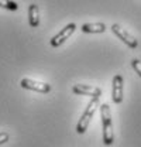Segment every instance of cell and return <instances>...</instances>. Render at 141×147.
I'll return each instance as SVG.
<instances>
[{
	"label": "cell",
	"mask_w": 141,
	"mask_h": 147,
	"mask_svg": "<svg viewBox=\"0 0 141 147\" xmlns=\"http://www.w3.org/2000/svg\"><path fill=\"white\" fill-rule=\"evenodd\" d=\"M100 117H102V127H103V143L106 146H110L114 143V134H113L111 113L107 103H103L100 106Z\"/></svg>",
	"instance_id": "cell-1"
},
{
	"label": "cell",
	"mask_w": 141,
	"mask_h": 147,
	"mask_svg": "<svg viewBox=\"0 0 141 147\" xmlns=\"http://www.w3.org/2000/svg\"><path fill=\"white\" fill-rule=\"evenodd\" d=\"M97 106H99V98H92L90 100H89L88 106H86V109L85 112L82 113V116H81V119L78 120V125H76V131L79 133V134H83L89 127V123H90V120L93 119V115H95V112L97 109Z\"/></svg>",
	"instance_id": "cell-2"
},
{
	"label": "cell",
	"mask_w": 141,
	"mask_h": 147,
	"mask_svg": "<svg viewBox=\"0 0 141 147\" xmlns=\"http://www.w3.org/2000/svg\"><path fill=\"white\" fill-rule=\"evenodd\" d=\"M111 31L119 37V40H122L128 48H133V50H134V48H137L138 41L136 40V37H133L128 31H126L123 27H120L119 24H113V26H111Z\"/></svg>",
	"instance_id": "cell-3"
},
{
	"label": "cell",
	"mask_w": 141,
	"mask_h": 147,
	"mask_svg": "<svg viewBox=\"0 0 141 147\" xmlns=\"http://www.w3.org/2000/svg\"><path fill=\"white\" fill-rule=\"evenodd\" d=\"M75 30H76V24H75V23H69V24L65 26L56 36H54L52 38H51V41H50L51 45H52V47H59V45H62V44L75 33Z\"/></svg>",
	"instance_id": "cell-4"
},
{
	"label": "cell",
	"mask_w": 141,
	"mask_h": 147,
	"mask_svg": "<svg viewBox=\"0 0 141 147\" xmlns=\"http://www.w3.org/2000/svg\"><path fill=\"white\" fill-rule=\"evenodd\" d=\"M123 76L120 74H116L113 76V84H111V99L116 105H120L123 102Z\"/></svg>",
	"instance_id": "cell-5"
},
{
	"label": "cell",
	"mask_w": 141,
	"mask_h": 147,
	"mask_svg": "<svg viewBox=\"0 0 141 147\" xmlns=\"http://www.w3.org/2000/svg\"><path fill=\"white\" fill-rule=\"evenodd\" d=\"M20 85H21V88H24V89H30V91L40 92V93H48V92L51 91V85H48V84H45V82H40V81L30 79V78L21 79Z\"/></svg>",
	"instance_id": "cell-6"
},
{
	"label": "cell",
	"mask_w": 141,
	"mask_h": 147,
	"mask_svg": "<svg viewBox=\"0 0 141 147\" xmlns=\"http://www.w3.org/2000/svg\"><path fill=\"white\" fill-rule=\"evenodd\" d=\"M72 92L76 95H86L92 98H100L102 96V89L97 86H90V85H83V84H76L73 85Z\"/></svg>",
	"instance_id": "cell-7"
},
{
	"label": "cell",
	"mask_w": 141,
	"mask_h": 147,
	"mask_svg": "<svg viewBox=\"0 0 141 147\" xmlns=\"http://www.w3.org/2000/svg\"><path fill=\"white\" fill-rule=\"evenodd\" d=\"M106 24L103 23H86L81 27V30L83 33H89V34H100L106 31Z\"/></svg>",
	"instance_id": "cell-8"
},
{
	"label": "cell",
	"mask_w": 141,
	"mask_h": 147,
	"mask_svg": "<svg viewBox=\"0 0 141 147\" xmlns=\"http://www.w3.org/2000/svg\"><path fill=\"white\" fill-rule=\"evenodd\" d=\"M28 24L33 28L40 26V10L37 4H30L28 7Z\"/></svg>",
	"instance_id": "cell-9"
},
{
	"label": "cell",
	"mask_w": 141,
	"mask_h": 147,
	"mask_svg": "<svg viewBox=\"0 0 141 147\" xmlns=\"http://www.w3.org/2000/svg\"><path fill=\"white\" fill-rule=\"evenodd\" d=\"M0 7L1 9H6V10H11V11H16L18 9V4L13 0H0Z\"/></svg>",
	"instance_id": "cell-10"
},
{
	"label": "cell",
	"mask_w": 141,
	"mask_h": 147,
	"mask_svg": "<svg viewBox=\"0 0 141 147\" xmlns=\"http://www.w3.org/2000/svg\"><path fill=\"white\" fill-rule=\"evenodd\" d=\"M131 67H133V69L136 71V74L141 76V61L140 59H137V58H134L133 61H131Z\"/></svg>",
	"instance_id": "cell-11"
},
{
	"label": "cell",
	"mask_w": 141,
	"mask_h": 147,
	"mask_svg": "<svg viewBox=\"0 0 141 147\" xmlns=\"http://www.w3.org/2000/svg\"><path fill=\"white\" fill-rule=\"evenodd\" d=\"M6 142H9V134L7 133H0V144H4Z\"/></svg>",
	"instance_id": "cell-12"
}]
</instances>
